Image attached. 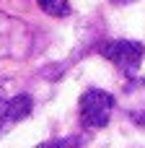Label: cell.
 Wrapping results in <instances>:
<instances>
[{
    "label": "cell",
    "instance_id": "cell-1",
    "mask_svg": "<svg viewBox=\"0 0 145 148\" xmlns=\"http://www.w3.org/2000/svg\"><path fill=\"white\" fill-rule=\"evenodd\" d=\"M114 112V96L101 88H88L80 96V122L88 130H101L109 125Z\"/></svg>",
    "mask_w": 145,
    "mask_h": 148
},
{
    "label": "cell",
    "instance_id": "cell-2",
    "mask_svg": "<svg viewBox=\"0 0 145 148\" xmlns=\"http://www.w3.org/2000/svg\"><path fill=\"white\" fill-rule=\"evenodd\" d=\"M99 52L114 68H119L125 75H135L140 62H143V57H145V47L140 42H132V39H112V42L101 44Z\"/></svg>",
    "mask_w": 145,
    "mask_h": 148
},
{
    "label": "cell",
    "instance_id": "cell-3",
    "mask_svg": "<svg viewBox=\"0 0 145 148\" xmlns=\"http://www.w3.org/2000/svg\"><path fill=\"white\" fill-rule=\"evenodd\" d=\"M31 109H34V101L29 94H18L8 101H0V135H5L18 122H23L31 114Z\"/></svg>",
    "mask_w": 145,
    "mask_h": 148
},
{
    "label": "cell",
    "instance_id": "cell-4",
    "mask_svg": "<svg viewBox=\"0 0 145 148\" xmlns=\"http://www.w3.org/2000/svg\"><path fill=\"white\" fill-rule=\"evenodd\" d=\"M36 3H39V8L44 13H49L54 18H62V16L70 13V3L67 0H36Z\"/></svg>",
    "mask_w": 145,
    "mask_h": 148
},
{
    "label": "cell",
    "instance_id": "cell-5",
    "mask_svg": "<svg viewBox=\"0 0 145 148\" xmlns=\"http://www.w3.org/2000/svg\"><path fill=\"white\" fill-rule=\"evenodd\" d=\"M39 148H78V143L73 138H65V140H47V143H42Z\"/></svg>",
    "mask_w": 145,
    "mask_h": 148
},
{
    "label": "cell",
    "instance_id": "cell-6",
    "mask_svg": "<svg viewBox=\"0 0 145 148\" xmlns=\"http://www.w3.org/2000/svg\"><path fill=\"white\" fill-rule=\"evenodd\" d=\"M112 3H117V5H122V3H135V0H112Z\"/></svg>",
    "mask_w": 145,
    "mask_h": 148
}]
</instances>
